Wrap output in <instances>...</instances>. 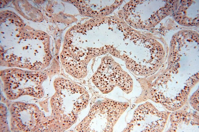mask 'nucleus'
<instances>
[{"label": "nucleus", "mask_w": 199, "mask_h": 132, "mask_svg": "<svg viewBox=\"0 0 199 132\" xmlns=\"http://www.w3.org/2000/svg\"><path fill=\"white\" fill-rule=\"evenodd\" d=\"M54 86L56 93L52 100L54 118L62 125L70 126L87 106L88 94L81 86L63 79L55 81Z\"/></svg>", "instance_id": "f257e3e1"}, {"label": "nucleus", "mask_w": 199, "mask_h": 132, "mask_svg": "<svg viewBox=\"0 0 199 132\" xmlns=\"http://www.w3.org/2000/svg\"><path fill=\"white\" fill-rule=\"evenodd\" d=\"M126 104L106 100L97 103L77 126L79 132H110L127 108Z\"/></svg>", "instance_id": "f03ea898"}, {"label": "nucleus", "mask_w": 199, "mask_h": 132, "mask_svg": "<svg viewBox=\"0 0 199 132\" xmlns=\"http://www.w3.org/2000/svg\"><path fill=\"white\" fill-rule=\"evenodd\" d=\"M110 67L101 66L94 76L93 81L96 86L103 93H107L112 89L118 81L121 76Z\"/></svg>", "instance_id": "7ed1b4c3"}]
</instances>
